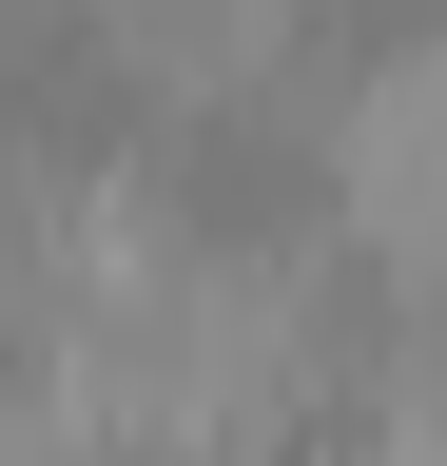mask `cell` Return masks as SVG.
<instances>
[{"label": "cell", "instance_id": "cell-1", "mask_svg": "<svg viewBox=\"0 0 447 466\" xmlns=\"http://www.w3.org/2000/svg\"><path fill=\"white\" fill-rule=\"evenodd\" d=\"M330 214H350V253L389 291L447 272V39H389L370 78H330Z\"/></svg>", "mask_w": 447, "mask_h": 466}, {"label": "cell", "instance_id": "cell-2", "mask_svg": "<svg viewBox=\"0 0 447 466\" xmlns=\"http://www.w3.org/2000/svg\"><path fill=\"white\" fill-rule=\"evenodd\" d=\"M97 39H117L137 97H253L292 78V0H78Z\"/></svg>", "mask_w": 447, "mask_h": 466}]
</instances>
